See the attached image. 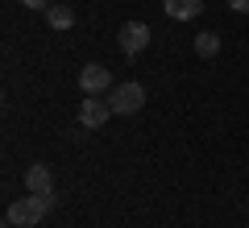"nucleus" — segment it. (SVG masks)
Instances as JSON below:
<instances>
[{
  "instance_id": "6",
  "label": "nucleus",
  "mask_w": 249,
  "mask_h": 228,
  "mask_svg": "<svg viewBox=\"0 0 249 228\" xmlns=\"http://www.w3.org/2000/svg\"><path fill=\"white\" fill-rule=\"evenodd\" d=\"M25 191H34V195H50L54 191V175H50L46 162H34V166L25 170Z\"/></svg>"
},
{
  "instance_id": "4",
  "label": "nucleus",
  "mask_w": 249,
  "mask_h": 228,
  "mask_svg": "<svg viewBox=\"0 0 249 228\" xmlns=\"http://www.w3.org/2000/svg\"><path fill=\"white\" fill-rule=\"evenodd\" d=\"M79 88L88 91V96H108L116 83H112V75H108V67H100V62H88V67L79 70Z\"/></svg>"
},
{
  "instance_id": "9",
  "label": "nucleus",
  "mask_w": 249,
  "mask_h": 228,
  "mask_svg": "<svg viewBox=\"0 0 249 228\" xmlns=\"http://www.w3.org/2000/svg\"><path fill=\"white\" fill-rule=\"evenodd\" d=\"M46 21H50V29H71L75 13L67 9V4H50V9H46Z\"/></svg>"
},
{
  "instance_id": "1",
  "label": "nucleus",
  "mask_w": 249,
  "mask_h": 228,
  "mask_svg": "<svg viewBox=\"0 0 249 228\" xmlns=\"http://www.w3.org/2000/svg\"><path fill=\"white\" fill-rule=\"evenodd\" d=\"M50 208H54V191L50 195H34V191H29L25 199H13L9 203V220L17 228H34V224H42V220L50 216Z\"/></svg>"
},
{
  "instance_id": "8",
  "label": "nucleus",
  "mask_w": 249,
  "mask_h": 228,
  "mask_svg": "<svg viewBox=\"0 0 249 228\" xmlns=\"http://www.w3.org/2000/svg\"><path fill=\"white\" fill-rule=\"evenodd\" d=\"M196 54L199 58H216V54H220V34H216V29L196 34Z\"/></svg>"
},
{
  "instance_id": "5",
  "label": "nucleus",
  "mask_w": 249,
  "mask_h": 228,
  "mask_svg": "<svg viewBox=\"0 0 249 228\" xmlns=\"http://www.w3.org/2000/svg\"><path fill=\"white\" fill-rule=\"evenodd\" d=\"M108 116H112V104H108L104 96H88L79 104V124H83V129H104Z\"/></svg>"
},
{
  "instance_id": "2",
  "label": "nucleus",
  "mask_w": 249,
  "mask_h": 228,
  "mask_svg": "<svg viewBox=\"0 0 249 228\" xmlns=\"http://www.w3.org/2000/svg\"><path fill=\"white\" fill-rule=\"evenodd\" d=\"M108 104H112V116H133L145 104V88L142 83H116L108 91Z\"/></svg>"
},
{
  "instance_id": "10",
  "label": "nucleus",
  "mask_w": 249,
  "mask_h": 228,
  "mask_svg": "<svg viewBox=\"0 0 249 228\" xmlns=\"http://www.w3.org/2000/svg\"><path fill=\"white\" fill-rule=\"evenodd\" d=\"M229 9L232 13H249V0H229Z\"/></svg>"
},
{
  "instance_id": "3",
  "label": "nucleus",
  "mask_w": 249,
  "mask_h": 228,
  "mask_svg": "<svg viewBox=\"0 0 249 228\" xmlns=\"http://www.w3.org/2000/svg\"><path fill=\"white\" fill-rule=\"evenodd\" d=\"M150 37H154V34H150V25H145V21H124L116 42H121L124 58H133V54H142L145 46H150Z\"/></svg>"
},
{
  "instance_id": "7",
  "label": "nucleus",
  "mask_w": 249,
  "mask_h": 228,
  "mask_svg": "<svg viewBox=\"0 0 249 228\" xmlns=\"http://www.w3.org/2000/svg\"><path fill=\"white\" fill-rule=\"evenodd\" d=\"M204 13V0H166V17L175 21H191Z\"/></svg>"
},
{
  "instance_id": "12",
  "label": "nucleus",
  "mask_w": 249,
  "mask_h": 228,
  "mask_svg": "<svg viewBox=\"0 0 249 228\" xmlns=\"http://www.w3.org/2000/svg\"><path fill=\"white\" fill-rule=\"evenodd\" d=\"M4 228H17V224H13V220H9V224H4Z\"/></svg>"
},
{
  "instance_id": "11",
  "label": "nucleus",
  "mask_w": 249,
  "mask_h": 228,
  "mask_svg": "<svg viewBox=\"0 0 249 228\" xmlns=\"http://www.w3.org/2000/svg\"><path fill=\"white\" fill-rule=\"evenodd\" d=\"M25 9H50V0H21Z\"/></svg>"
}]
</instances>
